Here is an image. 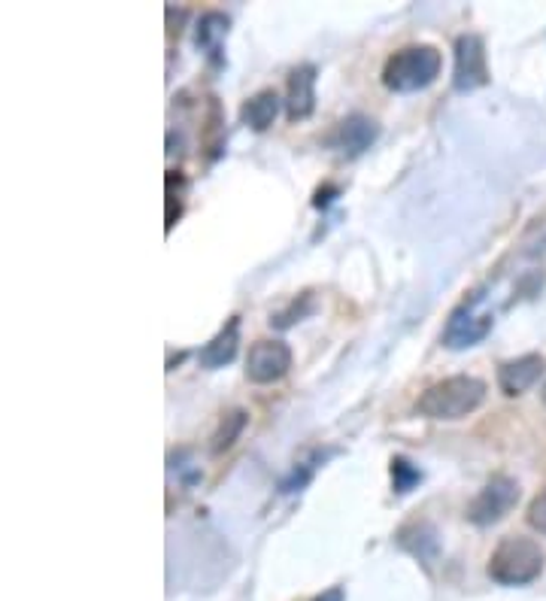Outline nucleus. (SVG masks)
Returning <instances> with one entry per match:
<instances>
[{
	"mask_svg": "<svg viewBox=\"0 0 546 601\" xmlns=\"http://www.w3.org/2000/svg\"><path fill=\"white\" fill-rule=\"evenodd\" d=\"M483 401H486V383L479 377L455 374L425 389L416 410L428 420L455 422L471 417Z\"/></svg>",
	"mask_w": 546,
	"mask_h": 601,
	"instance_id": "nucleus-1",
	"label": "nucleus"
},
{
	"mask_svg": "<svg viewBox=\"0 0 546 601\" xmlns=\"http://www.w3.org/2000/svg\"><path fill=\"white\" fill-rule=\"evenodd\" d=\"M544 571V550L523 534L504 538L489 557V578L501 587H525Z\"/></svg>",
	"mask_w": 546,
	"mask_h": 601,
	"instance_id": "nucleus-2",
	"label": "nucleus"
},
{
	"mask_svg": "<svg viewBox=\"0 0 546 601\" xmlns=\"http://www.w3.org/2000/svg\"><path fill=\"white\" fill-rule=\"evenodd\" d=\"M444 58L434 46H407L388 58L383 68V82L392 91H419L441 77Z\"/></svg>",
	"mask_w": 546,
	"mask_h": 601,
	"instance_id": "nucleus-3",
	"label": "nucleus"
},
{
	"mask_svg": "<svg viewBox=\"0 0 546 601\" xmlns=\"http://www.w3.org/2000/svg\"><path fill=\"white\" fill-rule=\"evenodd\" d=\"M519 501V483L510 477H492L486 487L479 489V495L467 504V520L474 525H495L516 508Z\"/></svg>",
	"mask_w": 546,
	"mask_h": 601,
	"instance_id": "nucleus-4",
	"label": "nucleus"
},
{
	"mask_svg": "<svg viewBox=\"0 0 546 601\" xmlns=\"http://www.w3.org/2000/svg\"><path fill=\"white\" fill-rule=\"evenodd\" d=\"M489 82L486 49L477 34H465L455 40V77L453 86L458 91H474Z\"/></svg>",
	"mask_w": 546,
	"mask_h": 601,
	"instance_id": "nucleus-5",
	"label": "nucleus"
},
{
	"mask_svg": "<svg viewBox=\"0 0 546 601\" xmlns=\"http://www.w3.org/2000/svg\"><path fill=\"white\" fill-rule=\"evenodd\" d=\"M292 368V350L283 341H259L252 343L250 359H246V377L259 387L283 380Z\"/></svg>",
	"mask_w": 546,
	"mask_h": 601,
	"instance_id": "nucleus-6",
	"label": "nucleus"
},
{
	"mask_svg": "<svg viewBox=\"0 0 546 601\" xmlns=\"http://www.w3.org/2000/svg\"><path fill=\"white\" fill-rule=\"evenodd\" d=\"M492 331V317L486 313H477L474 304H465L455 310L449 322H446L444 343L449 350H465V347H474Z\"/></svg>",
	"mask_w": 546,
	"mask_h": 601,
	"instance_id": "nucleus-7",
	"label": "nucleus"
},
{
	"mask_svg": "<svg viewBox=\"0 0 546 601\" xmlns=\"http://www.w3.org/2000/svg\"><path fill=\"white\" fill-rule=\"evenodd\" d=\"M376 137H380V126L371 116H346L341 126L334 128V134L328 137V147L343 152V156H362L364 149H371Z\"/></svg>",
	"mask_w": 546,
	"mask_h": 601,
	"instance_id": "nucleus-8",
	"label": "nucleus"
},
{
	"mask_svg": "<svg viewBox=\"0 0 546 601\" xmlns=\"http://www.w3.org/2000/svg\"><path fill=\"white\" fill-rule=\"evenodd\" d=\"M544 374V355H519V359H510L498 368V387L504 395H523L528 389L535 387L537 380Z\"/></svg>",
	"mask_w": 546,
	"mask_h": 601,
	"instance_id": "nucleus-9",
	"label": "nucleus"
},
{
	"mask_svg": "<svg viewBox=\"0 0 546 601\" xmlns=\"http://www.w3.org/2000/svg\"><path fill=\"white\" fill-rule=\"evenodd\" d=\"M316 107V68L292 70L289 77V119L297 122V119H307Z\"/></svg>",
	"mask_w": 546,
	"mask_h": 601,
	"instance_id": "nucleus-10",
	"label": "nucleus"
},
{
	"mask_svg": "<svg viewBox=\"0 0 546 601\" xmlns=\"http://www.w3.org/2000/svg\"><path fill=\"white\" fill-rule=\"evenodd\" d=\"M237 319H231L228 322V329H222L213 338V341L206 343L204 350H201V364H204L206 371H216V368H225L234 355H237Z\"/></svg>",
	"mask_w": 546,
	"mask_h": 601,
	"instance_id": "nucleus-11",
	"label": "nucleus"
},
{
	"mask_svg": "<svg viewBox=\"0 0 546 601\" xmlns=\"http://www.w3.org/2000/svg\"><path fill=\"white\" fill-rule=\"evenodd\" d=\"M280 113V94L276 91H259V94H252L250 101L243 103V122L255 131H267L273 126V119Z\"/></svg>",
	"mask_w": 546,
	"mask_h": 601,
	"instance_id": "nucleus-12",
	"label": "nucleus"
},
{
	"mask_svg": "<svg viewBox=\"0 0 546 601\" xmlns=\"http://www.w3.org/2000/svg\"><path fill=\"white\" fill-rule=\"evenodd\" d=\"M243 429H246V413H243V410H231L225 420L219 422L216 434H213V453H225V450H231Z\"/></svg>",
	"mask_w": 546,
	"mask_h": 601,
	"instance_id": "nucleus-13",
	"label": "nucleus"
},
{
	"mask_svg": "<svg viewBox=\"0 0 546 601\" xmlns=\"http://www.w3.org/2000/svg\"><path fill=\"white\" fill-rule=\"evenodd\" d=\"M228 34V19L222 12H206L198 28V46H204L210 52H219V40Z\"/></svg>",
	"mask_w": 546,
	"mask_h": 601,
	"instance_id": "nucleus-14",
	"label": "nucleus"
},
{
	"mask_svg": "<svg viewBox=\"0 0 546 601\" xmlns=\"http://www.w3.org/2000/svg\"><path fill=\"white\" fill-rule=\"evenodd\" d=\"M419 480L422 471L416 465H410L404 455H395V459H392V483H395V492H398V495L410 492Z\"/></svg>",
	"mask_w": 546,
	"mask_h": 601,
	"instance_id": "nucleus-15",
	"label": "nucleus"
},
{
	"mask_svg": "<svg viewBox=\"0 0 546 601\" xmlns=\"http://www.w3.org/2000/svg\"><path fill=\"white\" fill-rule=\"evenodd\" d=\"M528 525L537 529L540 534H546V489L528 504Z\"/></svg>",
	"mask_w": 546,
	"mask_h": 601,
	"instance_id": "nucleus-16",
	"label": "nucleus"
},
{
	"mask_svg": "<svg viewBox=\"0 0 546 601\" xmlns=\"http://www.w3.org/2000/svg\"><path fill=\"white\" fill-rule=\"evenodd\" d=\"M316 601H343V592L341 590H331L328 595H322V599H316Z\"/></svg>",
	"mask_w": 546,
	"mask_h": 601,
	"instance_id": "nucleus-17",
	"label": "nucleus"
},
{
	"mask_svg": "<svg viewBox=\"0 0 546 601\" xmlns=\"http://www.w3.org/2000/svg\"><path fill=\"white\" fill-rule=\"evenodd\" d=\"M544 401H546V387H544Z\"/></svg>",
	"mask_w": 546,
	"mask_h": 601,
	"instance_id": "nucleus-18",
	"label": "nucleus"
}]
</instances>
